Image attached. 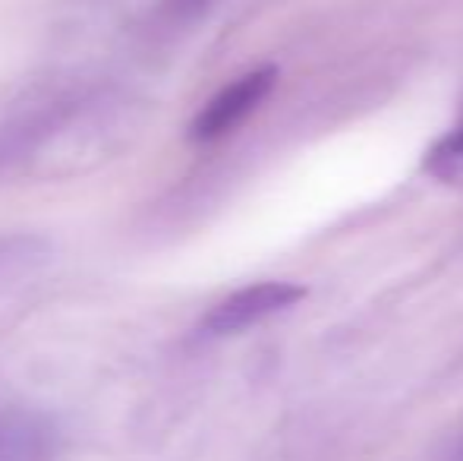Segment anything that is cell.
Listing matches in <instances>:
<instances>
[{"instance_id": "7a4b0ae2", "label": "cell", "mask_w": 463, "mask_h": 461, "mask_svg": "<svg viewBox=\"0 0 463 461\" xmlns=\"http://www.w3.org/2000/svg\"><path fill=\"white\" fill-rule=\"evenodd\" d=\"M278 82L275 67H259L243 73L240 80H233L231 86L221 89L214 99H208V105L195 114L189 136L195 142H214L221 136H227L231 130H237L265 99L271 95Z\"/></svg>"}, {"instance_id": "6da1fadb", "label": "cell", "mask_w": 463, "mask_h": 461, "mask_svg": "<svg viewBox=\"0 0 463 461\" xmlns=\"http://www.w3.org/2000/svg\"><path fill=\"white\" fill-rule=\"evenodd\" d=\"M306 297L303 284L293 282H259L227 294L202 316V332L205 335H240L259 322L287 313Z\"/></svg>"}, {"instance_id": "3957f363", "label": "cell", "mask_w": 463, "mask_h": 461, "mask_svg": "<svg viewBox=\"0 0 463 461\" xmlns=\"http://www.w3.org/2000/svg\"><path fill=\"white\" fill-rule=\"evenodd\" d=\"M51 259V240L42 234L16 231L0 234V284L6 278H19L25 272L38 269Z\"/></svg>"}, {"instance_id": "5b68a950", "label": "cell", "mask_w": 463, "mask_h": 461, "mask_svg": "<svg viewBox=\"0 0 463 461\" xmlns=\"http://www.w3.org/2000/svg\"><path fill=\"white\" fill-rule=\"evenodd\" d=\"M445 461H463V437L458 439V443L448 449V456H445Z\"/></svg>"}, {"instance_id": "277c9868", "label": "cell", "mask_w": 463, "mask_h": 461, "mask_svg": "<svg viewBox=\"0 0 463 461\" xmlns=\"http://www.w3.org/2000/svg\"><path fill=\"white\" fill-rule=\"evenodd\" d=\"M426 171L441 184L463 187V120L429 149Z\"/></svg>"}]
</instances>
